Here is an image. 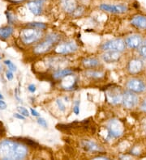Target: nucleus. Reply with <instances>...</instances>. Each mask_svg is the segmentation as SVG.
I'll return each mask as SVG.
<instances>
[{
	"instance_id": "nucleus-42",
	"label": "nucleus",
	"mask_w": 146,
	"mask_h": 160,
	"mask_svg": "<svg viewBox=\"0 0 146 160\" xmlns=\"http://www.w3.org/2000/svg\"><path fill=\"white\" fill-rule=\"evenodd\" d=\"M143 129H144V131L146 133V121H144V125H143Z\"/></svg>"
},
{
	"instance_id": "nucleus-43",
	"label": "nucleus",
	"mask_w": 146,
	"mask_h": 160,
	"mask_svg": "<svg viewBox=\"0 0 146 160\" xmlns=\"http://www.w3.org/2000/svg\"><path fill=\"white\" fill-rule=\"evenodd\" d=\"M0 100H3V95H1V94H0Z\"/></svg>"
},
{
	"instance_id": "nucleus-37",
	"label": "nucleus",
	"mask_w": 146,
	"mask_h": 160,
	"mask_svg": "<svg viewBox=\"0 0 146 160\" xmlns=\"http://www.w3.org/2000/svg\"><path fill=\"white\" fill-rule=\"evenodd\" d=\"M13 117H15V118H17V119H19V120H23V121H24V120H25V117L23 115H21L20 113H15L13 115Z\"/></svg>"
},
{
	"instance_id": "nucleus-3",
	"label": "nucleus",
	"mask_w": 146,
	"mask_h": 160,
	"mask_svg": "<svg viewBox=\"0 0 146 160\" xmlns=\"http://www.w3.org/2000/svg\"><path fill=\"white\" fill-rule=\"evenodd\" d=\"M20 39L24 45H32L42 38L43 32L37 28H24L20 32Z\"/></svg>"
},
{
	"instance_id": "nucleus-11",
	"label": "nucleus",
	"mask_w": 146,
	"mask_h": 160,
	"mask_svg": "<svg viewBox=\"0 0 146 160\" xmlns=\"http://www.w3.org/2000/svg\"><path fill=\"white\" fill-rule=\"evenodd\" d=\"M144 39L140 34H132L125 40L127 48L131 49H138L142 45Z\"/></svg>"
},
{
	"instance_id": "nucleus-17",
	"label": "nucleus",
	"mask_w": 146,
	"mask_h": 160,
	"mask_svg": "<svg viewBox=\"0 0 146 160\" xmlns=\"http://www.w3.org/2000/svg\"><path fill=\"white\" fill-rule=\"evenodd\" d=\"M62 9L68 14H72L78 7L77 0H59Z\"/></svg>"
},
{
	"instance_id": "nucleus-28",
	"label": "nucleus",
	"mask_w": 146,
	"mask_h": 160,
	"mask_svg": "<svg viewBox=\"0 0 146 160\" xmlns=\"http://www.w3.org/2000/svg\"><path fill=\"white\" fill-rule=\"evenodd\" d=\"M6 16L8 18V21L10 24H13L15 20H16V18L13 16V14H12L9 12H6Z\"/></svg>"
},
{
	"instance_id": "nucleus-26",
	"label": "nucleus",
	"mask_w": 146,
	"mask_h": 160,
	"mask_svg": "<svg viewBox=\"0 0 146 160\" xmlns=\"http://www.w3.org/2000/svg\"><path fill=\"white\" fill-rule=\"evenodd\" d=\"M84 10H85V9H84V7L79 6V5H78L77 8L75 9L74 12H72L71 15H72L73 17H76H76H80V16H83V14L84 13Z\"/></svg>"
},
{
	"instance_id": "nucleus-15",
	"label": "nucleus",
	"mask_w": 146,
	"mask_h": 160,
	"mask_svg": "<svg viewBox=\"0 0 146 160\" xmlns=\"http://www.w3.org/2000/svg\"><path fill=\"white\" fill-rule=\"evenodd\" d=\"M130 23L137 29H146V16L141 14H136L132 17Z\"/></svg>"
},
{
	"instance_id": "nucleus-41",
	"label": "nucleus",
	"mask_w": 146,
	"mask_h": 160,
	"mask_svg": "<svg viewBox=\"0 0 146 160\" xmlns=\"http://www.w3.org/2000/svg\"><path fill=\"white\" fill-rule=\"evenodd\" d=\"M10 1H12V2H15V3H16V2H22V1H24V0H10Z\"/></svg>"
},
{
	"instance_id": "nucleus-7",
	"label": "nucleus",
	"mask_w": 146,
	"mask_h": 160,
	"mask_svg": "<svg viewBox=\"0 0 146 160\" xmlns=\"http://www.w3.org/2000/svg\"><path fill=\"white\" fill-rule=\"evenodd\" d=\"M127 89L134 93L139 94L146 92V82L139 78H132L127 82Z\"/></svg>"
},
{
	"instance_id": "nucleus-14",
	"label": "nucleus",
	"mask_w": 146,
	"mask_h": 160,
	"mask_svg": "<svg viewBox=\"0 0 146 160\" xmlns=\"http://www.w3.org/2000/svg\"><path fill=\"white\" fill-rule=\"evenodd\" d=\"M54 45H55V44L52 43L51 41L44 39V41L37 44L33 48V52L36 54H44V53H46L49 51H51V49L54 47Z\"/></svg>"
},
{
	"instance_id": "nucleus-23",
	"label": "nucleus",
	"mask_w": 146,
	"mask_h": 160,
	"mask_svg": "<svg viewBox=\"0 0 146 160\" xmlns=\"http://www.w3.org/2000/svg\"><path fill=\"white\" fill-rule=\"evenodd\" d=\"M86 76L89 78H94V79H101L105 76L104 73L101 72V71H97V70H88L87 72L85 73Z\"/></svg>"
},
{
	"instance_id": "nucleus-38",
	"label": "nucleus",
	"mask_w": 146,
	"mask_h": 160,
	"mask_svg": "<svg viewBox=\"0 0 146 160\" xmlns=\"http://www.w3.org/2000/svg\"><path fill=\"white\" fill-rule=\"evenodd\" d=\"M7 108V103L3 100H0V109L4 110Z\"/></svg>"
},
{
	"instance_id": "nucleus-1",
	"label": "nucleus",
	"mask_w": 146,
	"mask_h": 160,
	"mask_svg": "<svg viewBox=\"0 0 146 160\" xmlns=\"http://www.w3.org/2000/svg\"><path fill=\"white\" fill-rule=\"evenodd\" d=\"M27 154L26 145L12 140L0 142V158L2 159H23Z\"/></svg>"
},
{
	"instance_id": "nucleus-18",
	"label": "nucleus",
	"mask_w": 146,
	"mask_h": 160,
	"mask_svg": "<svg viewBox=\"0 0 146 160\" xmlns=\"http://www.w3.org/2000/svg\"><path fill=\"white\" fill-rule=\"evenodd\" d=\"M82 65L86 69H94L99 67L100 62L97 58H84L82 60Z\"/></svg>"
},
{
	"instance_id": "nucleus-29",
	"label": "nucleus",
	"mask_w": 146,
	"mask_h": 160,
	"mask_svg": "<svg viewBox=\"0 0 146 160\" xmlns=\"http://www.w3.org/2000/svg\"><path fill=\"white\" fill-rule=\"evenodd\" d=\"M4 63L8 67V69L12 71H16V67L10 60L4 61Z\"/></svg>"
},
{
	"instance_id": "nucleus-33",
	"label": "nucleus",
	"mask_w": 146,
	"mask_h": 160,
	"mask_svg": "<svg viewBox=\"0 0 146 160\" xmlns=\"http://www.w3.org/2000/svg\"><path fill=\"white\" fill-rule=\"evenodd\" d=\"M37 123L41 125V126L44 127V128H47V122L44 118L39 117L38 119H37Z\"/></svg>"
},
{
	"instance_id": "nucleus-19",
	"label": "nucleus",
	"mask_w": 146,
	"mask_h": 160,
	"mask_svg": "<svg viewBox=\"0 0 146 160\" xmlns=\"http://www.w3.org/2000/svg\"><path fill=\"white\" fill-rule=\"evenodd\" d=\"M64 78L65 80L68 81V83H62V88L63 89H66V90H72L74 88H76V79L72 74L70 75H68Z\"/></svg>"
},
{
	"instance_id": "nucleus-2",
	"label": "nucleus",
	"mask_w": 146,
	"mask_h": 160,
	"mask_svg": "<svg viewBox=\"0 0 146 160\" xmlns=\"http://www.w3.org/2000/svg\"><path fill=\"white\" fill-rule=\"evenodd\" d=\"M106 140H112L120 138L124 133V125L123 122L118 119H112L108 121L106 125Z\"/></svg>"
},
{
	"instance_id": "nucleus-39",
	"label": "nucleus",
	"mask_w": 146,
	"mask_h": 160,
	"mask_svg": "<svg viewBox=\"0 0 146 160\" xmlns=\"http://www.w3.org/2000/svg\"><path fill=\"white\" fill-rule=\"evenodd\" d=\"M30 111H31V114L33 116V117H39V116H40V114H39L36 110L33 109V108H31Z\"/></svg>"
},
{
	"instance_id": "nucleus-27",
	"label": "nucleus",
	"mask_w": 146,
	"mask_h": 160,
	"mask_svg": "<svg viewBox=\"0 0 146 160\" xmlns=\"http://www.w3.org/2000/svg\"><path fill=\"white\" fill-rule=\"evenodd\" d=\"M139 54L143 58L146 59V41H143L142 45H140V47L138 49Z\"/></svg>"
},
{
	"instance_id": "nucleus-8",
	"label": "nucleus",
	"mask_w": 146,
	"mask_h": 160,
	"mask_svg": "<svg viewBox=\"0 0 146 160\" xmlns=\"http://www.w3.org/2000/svg\"><path fill=\"white\" fill-rule=\"evenodd\" d=\"M144 69V62L143 61L138 58H133L130 59L127 65V70L132 75L140 74Z\"/></svg>"
},
{
	"instance_id": "nucleus-4",
	"label": "nucleus",
	"mask_w": 146,
	"mask_h": 160,
	"mask_svg": "<svg viewBox=\"0 0 146 160\" xmlns=\"http://www.w3.org/2000/svg\"><path fill=\"white\" fill-rule=\"evenodd\" d=\"M101 49L103 51H118V52H123L127 49L125 41L121 38L111 40L102 44Z\"/></svg>"
},
{
	"instance_id": "nucleus-21",
	"label": "nucleus",
	"mask_w": 146,
	"mask_h": 160,
	"mask_svg": "<svg viewBox=\"0 0 146 160\" xmlns=\"http://www.w3.org/2000/svg\"><path fill=\"white\" fill-rule=\"evenodd\" d=\"M13 28L11 26L0 28V39L7 40L13 33Z\"/></svg>"
},
{
	"instance_id": "nucleus-34",
	"label": "nucleus",
	"mask_w": 146,
	"mask_h": 160,
	"mask_svg": "<svg viewBox=\"0 0 146 160\" xmlns=\"http://www.w3.org/2000/svg\"><path fill=\"white\" fill-rule=\"evenodd\" d=\"M140 108L144 112L146 113V97L144 98V100L140 102Z\"/></svg>"
},
{
	"instance_id": "nucleus-36",
	"label": "nucleus",
	"mask_w": 146,
	"mask_h": 160,
	"mask_svg": "<svg viewBox=\"0 0 146 160\" xmlns=\"http://www.w3.org/2000/svg\"><path fill=\"white\" fill-rule=\"evenodd\" d=\"M28 90L31 93H34L36 92V86L34 84H30L29 87H28Z\"/></svg>"
},
{
	"instance_id": "nucleus-22",
	"label": "nucleus",
	"mask_w": 146,
	"mask_h": 160,
	"mask_svg": "<svg viewBox=\"0 0 146 160\" xmlns=\"http://www.w3.org/2000/svg\"><path fill=\"white\" fill-rule=\"evenodd\" d=\"M61 62H64L62 58H53L49 59L48 61V65L50 68L51 69H55V70H57L58 69L59 70V67H60V63Z\"/></svg>"
},
{
	"instance_id": "nucleus-16",
	"label": "nucleus",
	"mask_w": 146,
	"mask_h": 160,
	"mask_svg": "<svg viewBox=\"0 0 146 160\" xmlns=\"http://www.w3.org/2000/svg\"><path fill=\"white\" fill-rule=\"evenodd\" d=\"M101 58L102 60L107 63L118 62L121 58V53L118 51H105Z\"/></svg>"
},
{
	"instance_id": "nucleus-10",
	"label": "nucleus",
	"mask_w": 146,
	"mask_h": 160,
	"mask_svg": "<svg viewBox=\"0 0 146 160\" xmlns=\"http://www.w3.org/2000/svg\"><path fill=\"white\" fill-rule=\"evenodd\" d=\"M78 46L73 41L64 42V43L58 44L55 49V52L58 54H69L75 53L77 51Z\"/></svg>"
},
{
	"instance_id": "nucleus-6",
	"label": "nucleus",
	"mask_w": 146,
	"mask_h": 160,
	"mask_svg": "<svg viewBox=\"0 0 146 160\" xmlns=\"http://www.w3.org/2000/svg\"><path fill=\"white\" fill-rule=\"evenodd\" d=\"M139 103V97L136 93L127 90L123 92L122 104L127 109H132L135 108Z\"/></svg>"
},
{
	"instance_id": "nucleus-30",
	"label": "nucleus",
	"mask_w": 146,
	"mask_h": 160,
	"mask_svg": "<svg viewBox=\"0 0 146 160\" xmlns=\"http://www.w3.org/2000/svg\"><path fill=\"white\" fill-rule=\"evenodd\" d=\"M17 110L19 111V112L21 115L24 116V117H29V111H28V109H26L25 108H24V107H18L17 108Z\"/></svg>"
},
{
	"instance_id": "nucleus-9",
	"label": "nucleus",
	"mask_w": 146,
	"mask_h": 160,
	"mask_svg": "<svg viewBox=\"0 0 146 160\" xmlns=\"http://www.w3.org/2000/svg\"><path fill=\"white\" fill-rule=\"evenodd\" d=\"M99 8L103 12L112 14H124L128 11V7L126 4L112 5V4L102 3L100 5Z\"/></svg>"
},
{
	"instance_id": "nucleus-31",
	"label": "nucleus",
	"mask_w": 146,
	"mask_h": 160,
	"mask_svg": "<svg viewBox=\"0 0 146 160\" xmlns=\"http://www.w3.org/2000/svg\"><path fill=\"white\" fill-rule=\"evenodd\" d=\"M56 103L57 105H58V108H59V110L62 112H64L65 110H66V107H65L64 103H63V102L61 100H59V99H58V100H56Z\"/></svg>"
},
{
	"instance_id": "nucleus-32",
	"label": "nucleus",
	"mask_w": 146,
	"mask_h": 160,
	"mask_svg": "<svg viewBox=\"0 0 146 160\" xmlns=\"http://www.w3.org/2000/svg\"><path fill=\"white\" fill-rule=\"evenodd\" d=\"M73 112L76 115H78V114L80 113V101L79 100H76L75 102V106L73 108Z\"/></svg>"
},
{
	"instance_id": "nucleus-20",
	"label": "nucleus",
	"mask_w": 146,
	"mask_h": 160,
	"mask_svg": "<svg viewBox=\"0 0 146 160\" xmlns=\"http://www.w3.org/2000/svg\"><path fill=\"white\" fill-rule=\"evenodd\" d=\"M70 74H73V71L71 69H62V70H56L54 74H53V78L55 79H62V78H65L68 75Z\"/></svg>"
},
{
	"instance_id": "nucleus-40",
	"label": "nucleus",
	"mask_w": 146,
	"mask_h": 160,
	"mask_svg": "<svg viewBox=\"0 0 146 160\" xmlns=\"http://www.w3.org/2000/svg\"><path fill=\"white\" fill-rule=\"evenodd\" d=\"M94 159H110L109 158H107V157H102V156H97L96 158H94Z\"/></svg>"
},
{
	"instance_id": "nucleus-5",
	"label": "nucleus",
	"mask_w": 146,
	"mask_h": 160,
	"mask_svg": "<svg viewBox=\"0 0 146 160\" xmlns=\"http://www.w3.org/2000/svg\"><path fill=\"white\" fill-rule=\"evenodd\" d=\"M123 92L121 91L119 88L114 87V88H109L105 92V98L106 100L109 102L111 104L117 105L119 103H122L123 100Z\"/></svg>"
},
{
	"instance_id": "nucleus-12",
	"label": "nucleus",
	"mask_w": 146,
	"mask_h": 160,
	"mask_svg": "<svg viewBox=\"0 0 146 160\" xmlns=\"http://www.w3.org/2000/svg\"><path fill=\"white\" fill-rule=\"evenodd\" d=\"M44 2L45 0H30L28 2L27 6L29 11L34 16H40L42 14Z\"/></svg>"
},
{
	"instance_id": "nucleus-13",
	"label": "nucleus",
	"mask_w": 146,
	"mask_h": 160,
	"mask_svg": "<svg viewBox=\"0 0 146 160\" xmlns=\"http://www.w3.org/2000/svg\"><path fill=\"white\" fill-rule=\"evenodd\" d=\"M81 147L82 148L84 149V151L86 152H90V153H98V152H102L103 151V148L99 146V145L96 143L95 142L90 140H83L81 142Z\"/></svg>"
},
{
	"instance_id": "nucleus-35",
	"label": "nucleus",
	"mask_w": 146,
	"mask_h": 160,
	"mask_svg": "<svg viewBox=\"0 0 146 160\" xmlns=\"http://www.w3.org/2000/svg\"><path fill=\"white\" fill-rule=\"evenodd\" d=\"M6 77L8 80H12L13 79V73H12V70H8L6 72Z\"/></svg>"
},
{
	"instance_id": "nucleus-25",
	"label": "nucleus",
	"mask_w": 146,
	"mask_h": 160,
	"mask_svg": "<svg viewBox=\"0 0 146 160\" xmlns=\"http://www.w3.org/2000/svg\"><path fill=\"white\" fill-rule=\"evenodd\" d=\"M28 26L33 28H37V29L44 30L46 28V24L44 23H40V22H33V23H29Z\"/></svg>"
},
{
	"instance_id": "nucleus-24",
	"label": "nucleus",
	"mask_w": 146,
	"mask_h": 160,
	"mask_svg": "<svg viewBox=\"0 0 146 160\" xmlns=\"http://www.w3.org/2000/svg\"><path fill=\"white\" fill-rule=\"evenodd\" d=\"M45 39L48 40V41H51L52 43H54L55 45H56L57 43H58L61 40V36L58 33H55V32H52V33H49L46 36Z\"/></svg>"
},
{
	"instance_id": "nucleus-44",
	"label": "nucleus",
	"mask_w": 146,
	"mask_h": 160,
	"mask_svg": "<svg viewBox=\"0 0 146 160\" xmlns=\"http://www.w3.org/2000/svg\"><path fill=\"white\" fill-rule=\"evenodd\" d=\"M1 58H1V57H0V59H1Z\"/></svg>"
}]
</instances>
